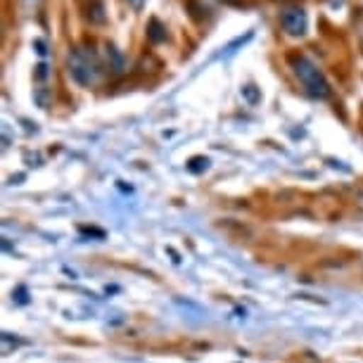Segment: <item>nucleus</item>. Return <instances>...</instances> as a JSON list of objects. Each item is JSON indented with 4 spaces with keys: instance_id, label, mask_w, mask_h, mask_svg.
Returning a JSON list of instances; mask_svg holds the SVG:
<instances>
[{
    "instance_id": "nucleus-1",
    "label": "nucleus",
    "mask_w": 363,
    "mask_h": 363,
    "mask_svg": "<svg viewBox=\"0 0 363 363\" xmlns=\"http://www.w3.org/2000/svg\"><path fill=\"white\" fill-rule=\"evenodd\" d=\"M287 62H290L294 77L301 81V86H304V91L311 95V98L316 100H325L328 95H330V86H328V81L323 77V72L318 69L316 65L311 62L306 55H299L294 52L287 57Z\"/></svg>"
},
{
    "instance_id": "nucleus-2",
    "label": "nucleus",
    "mask_w": 363,
    "mask_h": 363,
    "mask_svg": "<svg viewBox=\"0 0 363 363\" xmlns=\"http://www.w3.org/2000/svg\"><path fill=\"white\" fill-rule=\"evenodd\" d=\"M102 60L91 48H74L69 52V74L79 86H93L98 84L102 74Z\"/></svg>"
},
{
    "instance_id": "nucleus-3",
    "label": "nucleus",
    "mask_w": 363,
    "mask_h": 363,
    "mask_svg": "<svg viewBox=\"0 0 363 363\" xmlns=\"http://www.w3.org/2000/svg\"><path fill=\"white\" fill-rule=\"evenodd\" d=\"M280 24H283V29L290 36H304L306 26H309V17H306V12L301 8H287L280 15Z\"/></svg>"
},
{
    "instance_id": "nucleus-4",
    "label": "nucleus",
    "mask_w": 363,
    "mask_h": 363,
    "mask_svg": "<svg viewBox=\"0 0 363 363\" xmlns=\"http://www.w3.org/2000/svg\"><path fill=\"white\" fill-rule=\"evenodd\" d=\"M102 65H107L109 69L116 72V74L124 69V60H121V55L114 45L105 43V50H102Z\"/></svg>"
},
{
    "instance_id": "nucleus-5",
    "label": "nucleus",
    "mask_w": 363,
    "mask_h": 363,
    "mask_svg": "<svg viewBox=\"0 0 363 363\" xmlns=\"http://www.w3.org/2000/svg\"><path fill=\"white\" fill-rule=\"evenodd\" d=\"M186 10L190 12V17H193L195 22H202V19H207L211 15V8L204 0H186Z\"/></svg>"
},
{
    "instance_id": "nucleus-6",
    "label": "nucleus",
    "mask_w": 363,
    "mask_h": 363,
    "mask_svg": "<svg viewBox=\"0 0 363 363\" xmlns=\"http://www.w3.org/2000/svg\"><path fill=\"white\" fill-rule=\"evenodd\" d=\"M147 38L152 40V43H162V40H167V29L162 26L160 19H150V24H147Z\"/></svg>"
},
{
    "instance_id": "nucleus-7",
    "label": "nucleus",
    "mask_w": 363,
    "mask_h": 363,
    "mask_svg": "<svg viewBox=\"0 0 363 363\" xmlns=\"http://www.w3.org/2000/svg\"><path fill=\"white\" fill-rule=\"evenodd\" d=\"M88 12H91V15H88V19H91V22H95V24L105 22V15H102V12H105V8H102V3H95L93 8H88Z\"/></svg>"
},
{
    "instance_id": "nucleus-8",
    "label": "nucleus",
    "mask_w": 363,
    "mask_h": 363,
    "mask_svg": "<svg viewBox=\"0 0 363 363\" xmlns=\"http://www.w3.org/2000/svg\"><path fill=\"white\" fill-rule=\"evenodd\" d=\"M207 167H209L207 157H195V160H190V164H188V169L193 171V174H200V171L207 169Z\"/></svg>"
},
{
    "instance_id": "nucleus-9",
    "label": "nucleus",
    "mask_w": 363,
    "mask_h": 363,
    "mask_svg": "<svg viewBox=\"0 0 363 363\" xmlns=\"http://www.w3.org/2000/svg\"><path fill=\"white\" fill-rule=\"evenodd\" d=\"M242 95L252 102V105H255V102H259V93L255 91V86H245L242 88Z\"/></svg>"
},
{
    "instance_id": "nucleus-10",
    "label": "nucleus",
    "mask_w": 363,
    "mask_h": 363,
    "mask_svg": "<svg viewBox=\"0 0 363 363\" xmlns=\"http://www.w3.org/2000/svg\"><path fill=\"white\" fill-rule=\"evenodd\" d=\"M128 5H131V8L135 10V12H140L143 8H145V0H126Z\"/></svg>"
},
{
    "instance_id": "nucleus-11",
    "label": "nucleus",
    "mask_w": 363,
    "mask_h": 363,
    "mask_svg": "<svg viewBox=\"0 0 363 363\" xmlns=\"http://www.w3.org/2000/svg\"><path fill=\"white\" fill-rule=\"evenodd\" d=\"M36 52H38V55H45V45H43V40H36Z\"/></svg>"
},
{
    "instance_id": "nucleus-12",
    "label": "nucleus",
    "mask_w": 363,
    "mask_h": 363,
    "mask_svg": "<svg viewBox=\"0 0 363 363\" xmlns=\"http://www.w3.org/2000/svg\"><path fill=\"white\" fill-rule=\"evenodd\" d=\"M225 3H230V0H225Z\"/></svg>"
}]
</instances>
